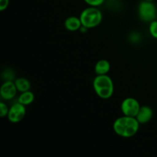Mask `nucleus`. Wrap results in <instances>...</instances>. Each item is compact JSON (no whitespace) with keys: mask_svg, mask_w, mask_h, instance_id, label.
Returning <instances> with one entry per match:
<instances>
[{"mask_svg":"<svg viewBox=\"0 0 157 157\" xmlns=\"http://www.w3.org/2000/svg\"><path fill=\"white\" fill-rule=\"evenodd\" d=\"M111 65L109 61L106 59H101L97 61L94 65V72L96 75H107L110 72Z\"/></svg>","mask_w":157,"mask_h":157,"instance_id":"9d476101","label":"nucleus"},{"mask_svg":"<svg viewBox=\"0 0 157 157\" xmlns=\"http://www.w3.org/2000/svg\"><path fill=\"white\" fill-rule=\"evenodd\" d=\"M82 26L87 29L96 28L102 22L103 14L98 7L87 6L80 14Z\"/></svg>","mask_w":157,"mask_h":157,"instance_id":"7ed1b4c3","label":"nucleus"},{"mask_svg":"<svg viewBox=\"0 0 157 157\" xmlns=\"http://www.w3.org/2000/svg\"><path fill=\"white\" fill-rule=\"evenodd\" d=\"M140 125L135 117L123 115L115 120L113 124V130L121 137L130 138L137 133Z\"/></svg>","mask_w":157,"mask_h":157,"instance_id":"f257e3e1","label":"nucleus"},{"mask_svg":"<svg viewBox=\"0 0 157 157\" xmlns=\"http://www.w3.org/2000/svg\"><path fill=\"white\" fill-rule=\"evenodd\" d=\"M64 26L66 30L69 32H77V31H79L82 27V23L79 16L71 15V16L67 17L64 20Z\"/></svg>","mask_w":157,"mask_h":157,"instance_id":"1a4fd4ad","label":"nucleus"},{"mask_svg":"<svg viewBox=\"0 0 157 157\" xmlns=\"http://www.w3.org/2000/svg\"><path fill=\"white\" fill-rule=\"evenodd\" d=\"M146 1H150V2H153L154 0H146Z\"/></svg>","mask_w":157,"mask_h":157,"instance_id":"a211bd4d","label":"nucleus"},{"mask_svg":"<svg viewBox=\"0 0 157 157\" xmlns=\"http://www.w3.org/2000/svg\"><path fill=\"white\" fill-rule=\"evenodd\" d=\"M9 0H0V11L3 12V11L6 10L7 8L9 7Z\"/></svg>","mask_w":157,"mask_h":157,"instance_id":"f3484780","label":"nucleus"},{"mask_svg":"<svg viewBox=\"0 0 157 157\" xmlns=\"http://www.w3.org/2000/svg\"><path fill=\"white\" fill-rule=\"evenodd\" d=\"M26 106L20 104L19 102L14 103L9 107L7 119L12 124H18L25 118L26 114Z\"/></svg>","mask_w":157,"mask_h":157,"instance_id":"423d86ee","label":"nucleus"},{"mask_svg":"<svg viewBox=\"0 0 157 157\" xmlns=\"http://www.w3.org/2000/svg\"><path fill=\"white\" fill-rule=\"evenodd\" d=\"M84 2L88 6L99 8L100 6H101L104 4L105 0H84Z\"/></svg>","mask_w":157,"mask_h":157,"instance_id":"2eb2a0df","label":"nucleus"},{"mask_svg":"<svg viewBox=\"0 0 157 157\" xmlns=\"http://www.w3.org/2000/svg\"><path fill=\"white\" fill-rule=\"evenodd\" d=\"M2 79L6 81H15V74L12 71L6 70L2 73Z\"/></svg>","mask_w":157,"mask_h":157,"instance_id":"dca6fc26","label":"nucleus"},{"mask_svg":"<svg viewBox=\"0 0 157 157\" xmlns=\"http://www.w3.org/2000/svg\"><path fill=\"white\" fill-rule=\"evenodd\" d=\"M92 86L97 96L103 100L110 99L114 92L113 81L108 75H96L93 79Z\"/></svg>","mask_w":157,"mask_h":157,"instance_id":"f03ea898","label":"nucleus"},{"mask_svg":"<svg viewBox=\"0 0 157 157\" xmlns=\"http://www.w3.org/2000/svg\"><path fill=\"white\" fill-rule=\"evenodd\" d=\"M18 90L14 81H6L2 84L0 87V96L5 101H12L15 98Z\"/></svg>","mask_w":157,"mask_h":157,"instance_id":"0eeeda50","label":"nucleus"},{"mask_svg":"<svg viewBox=\"0 0 157 157\" xmlns=\"http://www.w3.org/2000/svg\"><path fill=\"white\" fill-rule=\"evenodd\" d=\"M141 105L139 101L134 98L128 97L123 100L121 104V110L123 115L136 117Z\"/></svg>","mask_w":157,"mask_h":157,"instance_id":"39448f33","label":"nucleus"},{"mask_svg":"<svg viewBox=\"0 0 157 157\" xmlns=\"http://www.w3.org/2000/svg\"><path fill=\"white\" fill-rule=\"evenodd\" d=\"M157 9L153 2L143 0L138 6V16L141 21L149 22L156 18Z\"/></svg>","mask_w":157,"mask_h":157,"instance_id":"20e7f679","label":"nucleus"},{"mask_svg":"<svg viewBox=\"0 0 157 157\" xmlns=\"http://www.w3.org/2000/svg\"><path fill=\"white\" fill-rule=\"evenodd\" d=\"M14 82H15L17 90H18V91L19 92V93L31 90V87H32L31 82L27 79V78H22V77L15 78Z\"/></svg>","mask_w":157,"mask_h":157,"instance_id":"9b49d317","label":"nucleus"},{"mask_svg":"<svg viewBox=\"0 0 157 157\" xmlns=\"http://www.w3.org/2000/svg\"><path fill=\"white\" fill-rule=\"evenodd\" d=\"M35 101V94L30 90L21 92L18 98V102L25 106H29L32 104Z\"/></svg>","mask_w":157,"mask_h":157,"instance_id":"f8f14e48","label":"nucleus"},{"mask_svg":"<svg viewBox=\"0 0 157 157\" xmlns=\"http://www.w3.org/2000/svg\"><path fill=\"white\" fill-rule=\"evenodd\" d=\"M153 117V110L147 105L141 106L136 118L140 124H146L150 122Z\"/></svg>","mask_w":157,"mask_h":157,"instance_id":"6e6552de","label":"nucleus"},{"mask_svg":"<svg viewBox=\"0 0 157 157\" xmlns=\"http://www.w3.org/2000/svg\"><path fill=\"white\" fill-rule=\"evenodd\" d=\"M149 33L155 39H157V20L150 21L149 24Z\"/></svg>","mask_w":157,"mask_h":157,"instance_id":"ddd939ff","label":"nucleus"},{"mask_svg":"<svg viewBox=\"0 0 157 157\" xmlns=\"http://www.w3.org/2000/svg\"><path fill=\"white\" fill-rule=\"evenodd\" d=\"M9 106L5 103L4 101H2L0 103V117H7L8 113H9Z\"/></svg>","mask_w":157,"mask_h":157,"instance_id":"4468645a","label":"nucleus"}]
</instances>
